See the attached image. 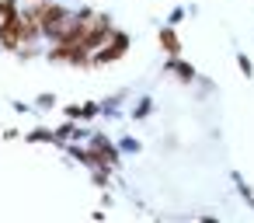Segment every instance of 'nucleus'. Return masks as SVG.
<instances>
[{"instance_id":"1","label":"nucleus","mask_w":254,"mask_h":223,"mask_svg":"<svg viewBox=\"0 0 254 223\" xmlns=\"http://www.w3.org/2000/svg\"><path fill=\"white\" fill-rule=\"evenodd\" d=\"M49 67H70V70H94V53L84 49L80 42H46V56Z\"/></svg>"},{"instance_id":"2","label":"nucleus","mask_w":254,"mask_h":223,"mask_svg":"<svg viewBox=\"0 0 254 223\" xmlns=\"http://www.w3.org/2000/svg\"><path fill=\"white\" fill-rule=\"evenodd\" d=\"M132 32H126V28H115L112 32V39L101 46V49H94V70H105V67H115V63H122L126 56H129V49H132Z\"/></svg>"},{"instance_id":"3","label":"nucleus","mask_w":254,"mask_h":223,"mask_svg":"<svg viewBox=\"0 0 254 223\" xmlns=\"http://www.w3.org/2000/svg\"><path fill=\"white\" fill-rule=\"evenodd\" d=\"M87 147L94 150V157H98V167L105 164V167H112V171H122V150H119V140H112L108 133H101V129H94L91 133V140H87Z\"/></svg>"},{"instance_id":"4","label":"nucleus","mask_w":254,"mask_h":223,"mask_svg":"<svg viewBox=\"0 0 254 223\" xmlns=\"http://www.w3.org/2000/svg\"><path fill=\"white\" fill-rule=\"evenodd\" d=\"M115 28H119V25H115V18H112L108 11H98V14H94V21H91V25H87V32H84L80 46L94 53V49H101V46L112 39V32H115Z\"/></svg>"},{"instance_id":"5","label":"nucleus","mask_w":254,"mask_h":223,"mask_svg":"<svg viewBox=\"0 0 254 223\" xmlns=\"http://www.w3.org/2000/svg\"><path fill=\"white\" fill-rule=\"evenodd\" d=\"M160 74H164V77H174L181 87H195V80H198V70H195L188 60H181V56H164Z\"/></svg>"},{"instance_id":"6","label":"nucleus","mask_w":254,"mask_h":223,"mask_svg":"<svg viewBox=\"0 0 254 223\" xmlns=\"http://www.w3.org/2000/svg\"><path fill=\"white\" fill-rule=\"evenodd\" d=\"M157 49L164 53V56H185V39H181V32H178V25H160L157 28Z\"/></svg>"},{"instance_id":"7","label":"nucleus","mask_w":254,"mask_h":223,"mask_svg":"<svg viewBox=\"0 0 254 223\" xmlns=\"http://www.w3.org/2000/svg\"><path fill=\"white\" fill-rule=\"evenodd\" d=\"M153 112H157V98H153V94H143V98L132 101V108L126 112V119H132V122H146Z\"/></svg>"},{"instance_id":"8","label":"nucleus","mask_w":254,"mask_h":223,"mask_svg":"<svg viewBox=\"0 0 254 223\" xmlns=\"http://www.w3.org/2000/svg\"><path fill=\"white\" fill-rule=\"evenodd\" d=\"M87 181H91L98 192H105V188H112L115 171H112V167H105V164H101V167H91V171H87Z\"/></svg>"},{"instance_id":"9","label":"nucleus","mask_w":254,"mask_h":223,"mask_svg":"<svg viewBox=\"0 0 254 223\" xmlns=\"http://www.w3.org/2000/svg\"><path fill=\"white\" fill-rule=\"evenodd\" d=\"M21 140H25V143H32V147H42V143H49V147H53V126H35V129H28Z\"/></svg>"},{"instance_id":"10","label":"nucleus","mask_w":254,"mask_h":223,"mask_svg":"<svg viewBox=\"0 0 254 223\" xmlns=\"http://www.w3.org/2000/svg\"><path fill=\"white\" fill-rule=\"evenodd\" d=\"M230 181H233L237 195H240V199H244V202H247V206L254 209V188H251V185L244 181V174H240V171H230Z\"/></svg>"},{"instance_id":"11","label":"nucleus","mask_w":254,"mask_h":223,"mask_svg":"<svg viewBox=\"0 0 254 223\" xmlns=\"http://www.w3.org/2000/svg\"><path fill=\"white\" fill-rule=\"evenodd\" d=\"M119 150H122L126 157H136V153H143V140L132 136V133H122V136H119Z\"/></svg>"},{"instance_id":"12","label":"nucleus","mask_w":254,"mask_h":223,"mask_svg":"<svg viewBox=\"0 0 254 223\" xmlns=\"http://www.w3.org/2000/svg\"><path fill=\"white\" fill-rule=\"evenodd\" d=\"M32 105H35V112H53V108H60V101H56V94H53V91H42Z\"/></svg>"},{"instance_id":"13","label":"nucleus","mask_w":254,"mask_h":223,"mask_svg":"<svg viewBox=\"0 0 254 223\" xmlns=\"http://www.w3.org/2000/svg\"><path fill=\"white\" fill-rule=\"evenodd\" d=\"M101 115H105V108H101V101H98V98L84 101V122H94V119H101Z\"/></svg>"},{"instance_id":"14","label":"nucleus","mask_w":254,"mask_h":223,"mask_svg":"<svg viewBox=\"0 0 254 223\" xmlns=\"http://www.w3.org/2000/svg\"><path fill=\"white\" fill-rule=\"evenodd\" d=\"M237 70H240V77H244V80H251V77H254V63H251V56H247V53H237Z\"/></svg>"},{"instance_id":"15","label":"nucleus","mask_w":254,"mask_h":223,"mask_svg":"<svg viewBox=\"0 0 254 223\" xmlns=\"http://www.w3.org/2000/svg\"><path fill=\"white\" fill-rule=\"evenodd\" d=\"M188 14H191V11H188V7H181V4H178V7H171V11H167V25H181V21H185V18H188Z\"/></svg>"},{"instance_id":"16","label":"nucleus","mask_w":254,"mask_h":223,"mask_svg":"<svg viewBox=\"0 0 254 223\" xmlns=\"http://www.w3.org/2000/svg\"><path fill=\"white\" fill-rule=\"evenodd\" d=\"M195 87H198V94L205 98V94H212V91H216V80H212V77H205V74H198V80H195Z\"/></svg>"},{"instance_id":"17","label":"nucleus","mask_w":254,"mask_h":223,"mask_svg":"<svg viewBox=\"0 0 254 223\" xmlns=\"http://www.w3.org/2000/svg\"><path fill=\"white\" fill-rule=\"evenodd\" d=\"M60 112H63V119H77V122H84V105H63Z\"/></svg>"},{"instance_id":"18","label":"nucleus","mask_w":254,"mask_h":223,"mask_svg":"<svg viewBox=\"0 0 254 223\" xmlns=\"http://www.w3.org/2000/svg\"><path fill=\"white\" fill-rule=\"evenodd\" d=\"M11 108H14L18 115H32V112H35V105H28V101H11Z\"/></svg>"},{"instance_id":"19","label":"nucleus","mask_w":254,"mask_h":223,"mask_svg":"<svg viewBox=\"0 0 254 223\" xmlns=\"http://www.w3.org/2000/svg\"><path fill=\"white\" fill-rule=\"evenodd\" d=\"M7 18V4H4V0H0V21H4Z\"/></svg>"},{"instance_id":"20","label":"nucleus","mask_w":254,"mask_h":223,"mask_svg":"<svg viewBox=\"0 0 254 223\" xmlns=\"http://www.w3.org/2000/svg\"><path fill=\"white\" fill-rule=\"evenodd\" d=\"M25 4H32V0H25Z\"/></svg>"}]
</instances>
